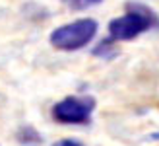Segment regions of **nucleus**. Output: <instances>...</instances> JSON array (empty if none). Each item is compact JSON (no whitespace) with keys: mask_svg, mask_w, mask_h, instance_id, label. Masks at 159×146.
I'll use <instances>...</instances> for the list:
<instances>
[{"mask_svg":"<svg viewBox=\"0 0 159 146\" xmlns=\"http://www.w3.org/2000/svg\"><path fill=\"white\" fill-rule=\"evenodd\" d=\"M95 111V100L91 95H68L52 105L51 115L60 125H85Z\"/></svg>","mask_w":159,"mask_h":146,"instance_id":"obj_3","label":"nucleus"},{"mask_svg":"<svg viewBox=\"0 0 159 146\" xmlns=\"http://www.w3.org/2000/svg\"><path fill=\"white\" fill-rule=\"evenodd\" d=\"M70 10H87V8H93V6H97L101 4L103 0H62Z\"/></svg>","mask_w":159,"mask_h":146,"instance_id":"obj_6","label":"nucleus"},{"mask_svg":"<svg viewBox=\"0 0 159 146\" xmlns=\"http://www.w3.org/2000/svg\"><path fill=\"white\" fill-rule=\"evenodd\" d=\"M52 146H85V144H82L80 140H74V139H62L58 142H54Z\"/></svg>","mask_w":159,"mask_h":146,"instance_id":"obj_7","label":"nucleus"},{"mask_svg":"<svg viewBox=\"0 0 159 146\" xmlns=\"http://www.w3.org/2000/svg\"><path fill=\"white\" fill-rule=\"evenodd\" d=\"M16 139L23 146H41L43 144V136L39 134V131L31 125H21L16 133Z\"/></svg>","mask_w":159,"mask_h":146,"instance_id":"obj_4","label":"nucleus"},{"mask_svg":"<svg viewBox=\"0 0 159 146\" xmlns=\"http://www.w3.org/2000/svg\"><path fill=\"white\" fill-rule=\"evenodd\" d=\"M155 26H159V16L152 8L140 2H128L126 12L111 20L107 29L109 37L115 43H118V41H132Z\"/></svg>","mask_w":159,"mask_h":146,"instance_id":"obj_1","label":"nucleus"},{"mask_svg":"<svg viewBox=\"0 0 159 146\" xmlns=\"http://www.w3.org/2000/svg\"><path fill=\"white\" fill-rule=\"evenodd\" d=\"M97 29H99V23L93 18H80L52 29L49 35V41L58 51L72 53L89 45L97 35Z\"/></svg>","mask_w":159,"mask_h":146,"instance_id":"obj_2","label":"nucleus"},{"mask_svg":"<svg viewBox=\"0 0 159 146\" xmlns=\"http://www.w3.org/2000/svg\"><path fill=\"white\" fill-rule=\"evenodd\" d=\"M118 51H116V47H115V41L111 37H107V39H103V41L93 49V55L95 56H101V59H105V61H109V59H113V56L116 55Z\"/></svg>","mask_w":159,"mask_h":146,"instance_id":"obj_5","label":"nucleus"}]
</instances>
